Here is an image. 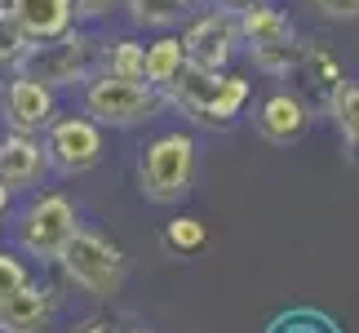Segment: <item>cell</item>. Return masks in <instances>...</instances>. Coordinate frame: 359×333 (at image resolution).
Masks as SVG:
<instances>
[{"label":"cell","instance_id":"484cf974","mask_svg":"<svg viewBox=\"0 0 359 333\" xmlns=\"http://www.w3.org/2000/svg\"><path fill=\"white\" fill-rule=\"evenodd\" d=\"M222 5H236V9H244V5H253V0H222Z\"/></svg>","mask_w":359,"mask_h":333},{"label":"cell","instance_id":"3957f363","mask_svg":"<svg viewBox=\"0 0 359 333\" xmlns=\"http://www.w3.org/2000/svg\"><path fill=\"white\" fill-rule=\"evenodd\" d=\"M58 262H62L67 280L80 285V289H89V294H98V298L120 294L124 271H129L120 244H111L98 231H76L72 240H67V249L58 254Z\"/></svg>","mask_w":359,"mask_h":333},{"label":"cell","instance_id":"ffe728a7","mask_svg":"<svg viewBox=\"0 0 359 333\" xmlns=\"http://www.w3.org/2000/svg\"><path fill=\"white\" fill-rule=\"evenodd\" d=\"M164 244L173 249V254H191V249H200L204 244V222L196 218H177L164 227Z\"/></svg>","mask_w":359,"mask_h":333},{"label":"cell","instance_id":"6da1fadb","mask_svg":"<svg viewBox=\"0 0 359 333\" xmlns=\"http://www.w3.org/2000/svg\"><path fill=\"white\" fill-rule=\"evenodd\" d=\"M169 98L200 124H226L231 116H240V107L248 103V80L182 63L177 80L169 85Z\"/></svg>","mask_w":359,"mask_h":333},{"label":"cell","instance_id":"603a6c76","mask_svg":"<svg viewBox=\"0 0 359 333\" xmlns=\"http://www.w3.org/2000/svg\"><path fill=\"white\" fill-rule=\"evenodd\" d=\"M72 5H76L80 18H98V13L111 9V0H72Z\"/></svg>","mask_w":359,"mask_h":333},{"label":"cell","instance_id":"d6986e66","mask_svg":"<svg viewBox=\"0 0 359 333\" xmlns=\"http://www.w3.org/2000/svg\"><path fill=\"white\" fill-rule=\"evenodd\" d=\"M182 9H187V0H129V13L147 27H169L182 18Z\"/></svg>","mask_w":359,"mask_h":333},{"label":"cell","instance_id":"9c48e42d","mask_svg":"<svg viewBox=\"0 0 359 333\" xmlns=\"http://www.w3.org/2000/svg\"><path fill=\"white\" fill-rule=\"evenodd\" d=\"M236 40H240V18L231 9H213L200 22H191V32L182 36V49H187L191 67L222 72L231 63V53H236Z\"/></svg>","mask_w":359,"mask_h":333},{"label":"cell","instance_id":"ac0fdd59","mask_svg":"<svg viewBox=\"0 0 359 333\" xmlns=\"http://www.w3.org/2000/svg\"><path fill=\"white\" fill-rule=\"evenodd\" d=\"M333 116L341 124V133H346L351 151L359 156V85H337V93H333Z\"/></svg>","mask_w":359,"mask_h":333},{"label":"cell","instance_id":"ba28073f","mask_svg":"<svg viewBox=\"0 0 359 333\" xmlns=\"http://www.w3.org/2000/svg\"><path fill=\"white\" fill-rule=\"evenodd\" d=\"M45 156L58 174H85L98 164L102 156V133H98V120L89 116H67V120H53L49 133H45Z\"/></svg>","mask_w":359,"mask_h":333},{"label":"cell","instance_id":"5b68a950","mask_svg":"<svg viewBox=\"0 0 359 333\" xmlns=\"http://www.w3.org/2000/svg\"><path fill=\"white\" fill-rule=\"evenodd\" d=\"M164 107L160 89L147 80H120V76H98L85 89V111L98 124H142Z\"/></svg>","mask_w":359,"mask_h":333},{"label":"cell","instance_id":"2e32d148","mask_svg":"<svg viewBox=\"0 0 359 333\" xmlns=\"http://www.w3.org/2000/svg\"><path fill=\"white\" fill-rule=\"evenodd\" d=\"M32 45H36L32 32H27L9 9H0V67H13V72H18L22 58L32 53Z\"/></svg>","mask_w":359,"mask_h":333},{"label":"cell","instance_id":"52a82bcc","mask_svg":"<svg viewBox=\"0 0 359 333\" xmlns=\"http://www.w3.org/2000/svg\"><path fill=\"white\" fill-rule=\"evenodd\" d=\"M76 231V209L67 196H40L18 222V240L32 258H58Z\"/></svg>","mask_w":359,"mask_h":333},{"label":"cell","instance_id":"4316f807","mask_svg":"<svg viewBox=\"0 0 359 333\" xmlns=\"http://www.w3.org/2000/svg\"><path fill=\"white\" fill-rule=\"evenodd\" d=\"M0 5H5V0H0Z\"/></svg>","mask_w":359,"mask_h":333},{"label":"cell","instance_id":"7c38bea8","mask_svg":"<svg viewBox=\"0 0 359 333\" xmlns=\"http://www.w3.org/2000/svg\"><path fill=\"white\" fill-rule=\"evenodd\" d=\"M306 120H311L306 107H302L293 93H271V98L257 107V116H253L257 133L266 138V143H275V147L297 143V138L306 133Z\"/></svg>","mask_w":359,"mask_h":333},{"label":"cell","instance_id":"4fadbf2b","mask_svg":"<svg viewBox=\"0 0 359 333\" xmlns=\"http://www.w3.org/2000/svg\"><path fill=\"white\" fill-rule=\"evenodd\" d=\"M45 143H36L32 133H18L13 129L9 138H0V178L9 187H32L40 174H45Z\"/></svg>","mask_w":359,"mask_h":333},{"label":"cell","instance_id":"e0dca14e","mask_svg":"<svg viewBox=\"0 0 359 333\" xmlns=\"http://www.w3.org/2000/svg\"><path fill=\"white\" fill-rule=\"evenodd\" d=\"M107 76L120 80H147V49L133 45V40H116L107 49Z\"/></svg>","mask_w":359,"mask_h":333},{"label":"cell","instance_id":"cb8c5ba5","mask_svg":"<svg viewBox=\"0 0 359 333\" xmlns=\"http://www.w3.org/2000/svg\"><path fill=\"white\" fill-rule=\"evenodd\" d=\"M9 191H13V187L5 183V178H0V214H5V209H9Z\"/></svg>","mask_w":359,"mask_h":333},{"label":"cell","instance_id":"30bf717a","mask_svg":"<svg viewBox=\"0 0 359 333\" xmlns=\"http://www.w3.org/2000/svg\"><path fill=\"white\" fill-rule=\"evenodd\" d=\"M5 120L18 133L49 129V124H53V89L40 85V80H32V76L9 80V89H5Z\"/></svg>","mask_w":359,"mask_h":333},{"label":"cell","instance_id":"d4e9b609","mask_svg":"<svg viewBox=\"0 0 359 333\" xmlns=\"http://www.w3.org/2000/svg\"><path fill=\"white\" fill-rule=\"evenodd\" d=\"M76 333H111V329H107L102 320H93V325H85V329H76Z\"/></svg>","mask_w":359,"mask_h":333},{"label":"cell","instance_id":"277c9868","mask_svg":"<svg viewBox=\"0 0 359 333\" xmlns=\"http://www.w3.org/2000/svg\"><path fill=\"white\" fill-rule=\"evenodd\" d=\"M93 63H98V45L85 36V32H62L53 40H40L32 45V53L22 58L18 76H32L40 85H76V80H85L93 72Z\"/></svg>","mask_w":359,"mask_h":333},{"label":"cell","instance_id":"7a4b0ae2","mask_svg":"<svg viewBox=\"0 0 359 333\" xmlns=\"http://www.w3.org/2000/svg\"><path fill=\"white\" fill-rule=\"evenodd\" d=\"M191 178H196V143L187 133H160L142 151L137 183L151 204H177L191 191Z\"/></svg>","mask_w":359,"mask_h":333},{"label":"cell","instance_id":"8fae6325","mask_svg":"<svg viewBox=\"0 0 359 333\" xmlns=\"http://www.w3.org/2000/svg\"><path fill=\"white\" fill-rule=\"evenodd\" d=\"M53 315V294L27 280L13 289L9 298H0V333H40Z\"/></svg>","mask_w":359,"mask_h":333},{"label":"cell","instance_id":"8992f818","mask_svg":"<svg viewBox=\"0 0 359 333\" xmlns=\"http://www.w3.org/2000/svg\"><path fill=\"white\" fill-rule=\"evenodd\" d=\"M240 36L253 49V63L262 72H288L297 67V32L280 9H266L262 0L240 9Z\"/></svg>","mask_w":359,"mask_h":333},{"label":"cell","instance_id":"9a60e30c","mask_svg":"<svg viewBox=\"0 0 359 333\" xmlns=\"http://www.w3.org/2000/svg\"><path fill=\"white\" fill-rule=\"evenodd\" d=\"M182 63H187V49H182V40H173V36H164L156 40V45L147 49V85H156V89H169L177 72H182Z\"/></svg>","mask_w":359,"mask_h":333},{"label":"cell","instance_id":"44dd1931","mask_svg":"<svg viewBox=\"0 0 359 333\" xmlns=\"http://www.w3.org/2000/svg\"><path fill=\"white\" fill-rule=\"evenodd\" d=\"M22 285H27V267L13 254L0 249V298H9L13 289H22Z\"/></svg>","mask_w":359,"mask_h":333},{"label":"cell","instance_id":"5bb4252c","mask_svg":"<svg viewBox=\"0 0 359 333\" xmlns=\"http://www.w3.org/2000/svg\"><path fill=\"white\" fill-rule=\"evenodd\" d=\"M5 9L32 32V40H53L72 32V18H76L72 0H5Z\"/></svg>","mask_w":359,"mask_h":333},{"label":"cell","instance_id":"7402d4cb","mask_svg":"<svg viewBox=\"0 0 359 333\" xmlns=\"http://www.w3.org/2000/svg\"><path fill=\"white\" fill-rule=\"evenodd\" d=\"M324 18H359V0H315Z\"/></svg>","mask_w":359,"mask_h":333}]
</instances>
